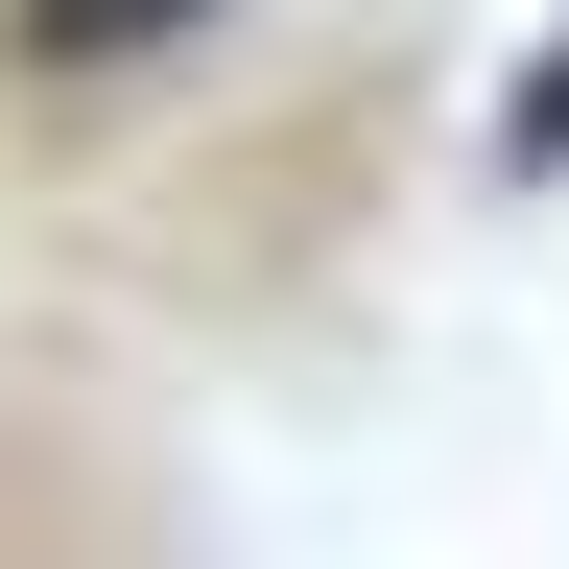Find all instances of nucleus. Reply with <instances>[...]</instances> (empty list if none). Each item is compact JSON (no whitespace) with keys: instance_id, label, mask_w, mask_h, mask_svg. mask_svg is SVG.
<instances>
[{"instance_id":"f257e3e1","label":"nucleus","mask_w":569,"mask_h":569,"mask_svg":"<svg viewBox=\"0 0 569 569\" xmlns=\"http://www.w3.org/2000/svg\"><path fill=\"white\" fill-rule=\"evenodd\" d=\"M190 24H238V0H0V48H24V71H167Z\"/></svg>"},{"instance_id":"f03ea898","label":"nucleus","mask_w":569,"mask_h":569,"mask_svg":"<svg viewBox=\"0 0 569 569\" xmlns=\"http://www.w3.org/2000/svg\"><path fill=\"white\" fill-rule=\"evenodd\" d=\"M498 167H522V190H546V167H569V48H546V71H522V119H498Z\"/></svg>"}]
</instances>
